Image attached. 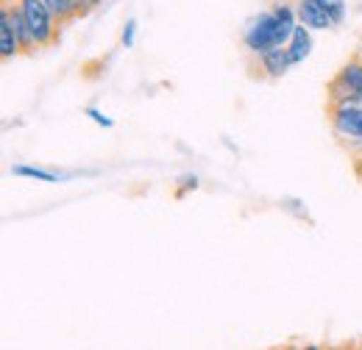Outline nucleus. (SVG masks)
<instances>
[{
	"label": "nucleus",
	"instance_id": "1",
	"mask_svg": "<svg viewBox=\"0 0 362 350\" xmlns=\"http://www.w3.org/2000/svg\"><path fill=\"white\" fill-rule=\"evenodd\" d=\"M20 8H23V14H25V20H28V25L34 28V34H37V42L40 47H45L56 40V25H53V11L47 8L45 0H20L17 3Z\"/></svg>",
	"mask_w": 362,
	"mask_h": 350
},
{
	"label": "nucleus",
	"instance_id": "2",
	"mask_svg": "<svg viewBox=\"0 0 362 350\" xmlns=\"http://www.w3.org/2000/svg\"><path fill=\"white\" fill-rule=\"evenodd\" d=\"M245 47L257 56L276 47V11H262L245 31Z\"/></svg>",
	"mask_w": 362,
	"mask_h": 350
},
{
	"label": "nucleus",
	"instance_id": "3",
	"mask_svg": "<svg viewBox=\"0 0 362 350\" xmlns=\"http://www.w3.org/2000/svg\"><path fill=\"white\" fill-rule=\"evenodd\" d=\"M332 126L340 136L362 142V106H334Z\"/></svg>",
	"mask_w": 362,
	"mask_h": 350
},
{
	"label": "nucleus",
	"instance_id": "4",
	"mask_svg": "<svg viewBox=\"0 0 362 350\" xmlns=\"http://www.w3.org/2000/svg\"><path fill=\"white\" fill-rule=\"evenodd\" d=\"M23 47H20V40H17V31H14V20H11V6H3L0 8V56L3 61L20 56Z\"/></svg>",
	"mask_w": 362,
	"mask_h": 350
},
{
	"label": "nucleus",
	"instance_id": "5",
	"mask_svg": "<svg viewBox=\"0 0 362 350\" xmlns=\"http://www.w3.org/2000/svg\"><path fill=\"white\" fill-rule=\"evenodd\" d=\"M296 17H298V23L307 25V28H329V25H332L329 14L323 11V6H320L317 0H298V3H296Z\"/></svg>",
	"mask_w": 362,
	"mask_h": 350
},
{
	"label": "nucleus",
	"instance_id": "6",
	"mask_svg": "<svg viewBox=\"0 0 362 350\" xmlns=\"http://www.w3.org/2000/svg\"><path fill=\"white\" fill-rule=\"evenodd\" d=\"M259 64H262V70H265L268 78H281L290 70L293 59H290V50L287 47H271V50H265L259 56Z\"/></svg>",
	"mask_w": 362,
	"mask_h": 350
},
{
	"label": "nucleus",
	"instance_id": "7",
	"mask_svg": "<svg viewBox=\"0 0 362 350\" xmlns=\"http://www.w3.org/2000/svg\"><path fill=\"white\" fill-rule=\"evenodd\" d=\"M11 20H14V31H17V40H20L23 53H34V50L40 47V42H37V34H34V28L28 25V20H25V14H23L20 6L11 8Z\"/></svg>",
	"mask_w": 362,
	"mask_h": 350
},
{
	"label": "nucleus",
	"instance_id": "8",
	"mask_svg": "<svg viewBox=\"0 0 362 350\" xmlns=\"http://www.w3.org/2000/svg\"><path fill=\"white\" fill-rule=\"evenodd\" d=\"M287 50H290L293 64H298V61H304V59L310 56V50H313V37H310V28H307V25H296V31H293V37H290V42H287Z\"/></svg>",
	"mask_w": 362,
	"mask_h": 350
},
{
	"label": "nucleus",
	"instance_id": "9",
	"mask_svg": "<svg viewBox=\"0 0 362 350\" xmlns=\"http://www.w3.org/2000/svg\"><path fill=\"white\" fill-rule=\"evenodd\" d=\"M337 78L346 84L349 89H354L357 95H362V61L354 56L349 64H343V70L337 73Z\"/></svg>",
	"mask_w": 362,
	"mask_h": 350
},
{
	"label": "nucleus",
	"instance_id": "10",
	"mask_svg": "<svg viewBox=\"0 0 362 350\" xmlns=\"http://www.w3.org/2000/svg\"><path fill=\"white\" fill-rule=\"evenodd\" d=\"M323 6V11L329 14L332 25H340L346 20V0H317Z\"/></svg>",
	"mask_w": 362,
	"mask_h": 350
},
{
	"label": "nucleus",
	"instance_id": "11",
	"mask_svg": "<svg viewBox=\"0 0 362 350\" xmlns=\"http://www.w3.org/2000/svg\"><path fill=\"white\" fill-rule=\"evenodd\" d=\"M14 175L37 178V181H47V183H56V181H59V175L47 173V170H40V167H25V164H17V167H14Z\"/></svg>",
	"mask_w": 362,
	"mask_h": 350
},
{
	"label": "nucleus",
	"instance_id": "12",
	"mask_svg": "<svg viewBox=\"0 0 362 350\" xmlns=\"http://www.w3.org/2000/svg\"><path fill=\"white\" fill-rule=\"evenodd\" d=\"M47 8L53 11V17L56 20H62V23H67V20H73V8H70V0H45Z\"/></svg>",
	"mask_w": 362,
	"mask_h": 350
},
{
	"label": "nucleus",
	"instance_id": "13",
	"mask_svg": "<svg viewBox=\"0 0 362 350\" xmlns=\"http://www.w3.org/2000/svg\"><path fill=\"white\" fill-rule=\"evenodd\" d=\"M70 8H73V17H84L92 8L90 0H70Z\"/></svg>",
	"mask_w": 362,
	"mask_h": 350
},
{
	"label": "nucleus",
	"instance_id": "14",
	"mask_svg": "<svg viewBox=\"0 0 362 350\" xmlns=\"http://www.w3.org/2000/svg\"><path fill=\"white\" fill-rule=\"evenodd\" d=\"M134 31H136V23L129 20V23H126V31H123V47H132V44H134Z\"/></svg>",
	"mask_w": 362,
	"mask_h": 350
},
{
	"label": "nucleus",
	"instance_id": "15",
	"mask_svg": "<svg viewBox=\"0 0 362 350\" xmlns=\"http://www.w3.org/2000/svg\"><path fill=\"white\" fill-rule=\"evenodd\" d=\"M87 114H90V120H95L98 126H103V128H112V120H109V117H103L100 111H95V109H87Z\"/></svg>",
	"mask_w": 362,
	"mask_h": 350
},
{
	"label": "nucleus",
	"instance_id": "16",
	"mask_svg": "<svg viewBox=\"0 0 362 350\" xmlns=\"http://www.w3.org/2000/svg\"><path fill=\"white\" fill-rule=\"evenodd\" d=\"M357 59H360V61H362V47H360V50H357Z\"/></svg>",
	"mask_w": 362,
	"mask_h": 350
},
{
	"label": "nucleus",
	"instance_id": "17",
	"mask_svg": "<svg viewBox=\"0 0 362 350\" xmlns=\"http://www.w3.org/2000/svg\"><path fill=\"white\" fill-rule=\"evenodd\" d=\"M90 3H92V6H98V3H100V0H90Z\"/></svg>",
	"mask_w": 362,
	"mask_h": 350
}]
</instances>
